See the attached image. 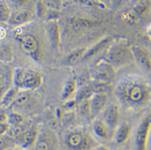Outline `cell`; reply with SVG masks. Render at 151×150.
<instances>
[{
	"instance_id": "6da1fadb",
	"label": "cell",
	"mask_w": 151,
	"mask_h": 150,
	"mask_svg": "<svg viewBox=\"0 0 151 150\" xmlns=\"http://www.w3.org/2000/svg\"><path fill=\"white\" fill-rule=\"evenodd\" d=\"M117 99L125 106L132 109L146 106L151 98V90L146 82L134 77H124L115 89Z\"/></svg>"
},
{
	"instance_id": "7a4b0ae2",
	"label": "cell",
	"mask_w": 151,
	"mask_h": 150,
	"mask_svg": "<svg viewBox=\"0 0 151 150\" xmlns=\"http://www.w3.org/2000/svg\"><path fill=\"white\" fill-rule=\"evenodd\" d=\"M105 58V61L114 68L127 65L134 60L131 47L122 44H114L110 47Z\"/></svg>"
},
{
	"instance_id": "3957f363",
	"label": "cell",
	"mask_w": 151,
	"mask_h": 150,
	"mask_svg": "<svg viewBox=\"0 0 151 150\" xmlns=\"http://www.w3.org/2000/svg\"><path fill=\"white\" fill-rule=\"evenodd\" d=\"M66 143L73 150H89L94 142L91 136L83 131L70 132L66 137Z\"/></svg>"
},
{
	"instance_id": "277c9868",
	"label": "cell",
	"mask_w": 151,
	"mask_h": 150,
	"mask_svg": "<svg viewBox=\"0 0 151 150\" xmlns=\"http://www.w3.org/2000/svg\"><path fill=\"white\" fill-rule=\"evenodd\" d=\"M93 77L96 82L109 85L116 77L115 68L105 60L102 61L94 68Z\"/></svg>"
},
{
	"instance_id": "5b68a950",
	"label": "cell",
	"mask_w": 151,
	"mask_h": 150,
	"mask_svg": "<svg viewBox=\"0 0 151 150\" xmlns=\"http://www.w3.org/2000/svg\"><path fill=\"white\" fill-rule=\"evenodd\" d=\"M15 39L25 54L35 59L39 58V44L35 36L29 34H17Z\"/></svg>"
},
{
	"instance_id": "8992f818",
	"label": "cell",
	"mask_w": 151,
	"mask_h": 150,
	"mask_svg": "<svg viewBox=\"0 0 151 150\" xmlns=\"http://www.w3.org/2000/svg\"><path fill=\"white\" fill-rule=\"evenodd\" d=\"M14 69L8 63L0 61V101L13 85Z\"/></svg>"
},
{
	"instance_id": "52a82bcc",
	"label": "cell",
	"mask_w": 151,
	"mask_h": 150,
	"mask_svg": "<svg viewBox=\"0 0 151 150\" xmlns=\"http://www.w3.org/2000/svg\"><path fill=\"white\" fill-rule=\"evenodd\" d=\"M151 127V116H147L137 128L135 137L137 150H148Z\"/></svg>"
},
{
	"instance_id": "ba28073f",
	"label": "cell",
	"mask_w": 151,
	"mask_h": 150,
	"mask_svg": "<svg viewBox=\"0 0 151 150\" xmlns=\"http://www.w3.org/2000/svg\"><path fill=\"white\" fill-rule=\"evenodd\" d=\"M41 74L33 69H24L19 89L32 90L38 89L42 83Z\"/></svg>"
},
{
	"instance_id": "9c48e42d",
	"label": "cell",
	"mask_w": 151,
	"mask_h": 150,
	"mask_svg": "<svg viewBox=\"0 0 151 150\" xmlns=\"http://www.w3.org/2000/svg\"><path fill=\"white\" fill-rule=\"evenodd\" d=\"M39 134V130L35 126H29L15 140L23 148H30L35 144Z\"/></svg>"
},
{
	"instance_id": "30bf717a",
	"label": "cell",
	"mask_w": 151,
	"mask_h": 150,
	"mask_svg": "<svg viewBox=\"0 0 151 150\" xmlns=\"http://www.w3.org/2000/svg\"><path fill=\"white\" fill-rule=\"evenodd\" d=\"M32 13L26 9L17 10L12 13L10 18L7 24L12 27H19L32 19Z\"/></svg>"
},
{
	"instance_id": "8fae6325",
	"label": "cell",
	"mask_w": 151,
	"mask_h": 150,
	"mask_svg": "<svg viewBox=\"0 0 151 150\" xmlns=\"http://www.w3.org/2000/svg\"><path fill=\"white\" fill-rule=\"evenodd\" d=\"M134 59L145 70L150 71L151 67V56L150 53L143 48L135 45L131 47Z\"/></svg>"
},
{
	"instance_id": "7c38bea8",
	"label": "cell",
	"mask_w": 151,
	"mask_h": 150,
	"mask_svg": "<svg viewBox=\"0 0 151 150\" xmlns=\"http://www.w3.org/2000/svg\"><path fill=\"white\" fill-rule=\"evenodd\" d=\"M109 101L106 93H95L90 102L91 114L97 115L105 108Z\"/></svg>"
},
{
	"instance_id": "4fadbf2b",
	"label": "cell",
	"mask_w": 151,
	"mask_h": 150,
	"mask_svg": "<svg viewBox=\"0 0 151 150\" xmlns=\"http://www.w3.org/2000/svg\"><path fill=\"white\" fill-rule=\"evenodd\" d=\"M104 123L111 129L116 128L119 122L120 113L116 105H112L104 113Z\"/></svg>"
},
{
	"instance_id": "5bb4252c",
	"label": "cell",
	"mask_w": 151,
	"mask_h": 150,
	"mask_svg": "<svg viewBox=\"0 0 151 150\" xmlns=\"http://www.w3.org/2000/svg\"><path fill=\"white\" fill-rule=\"evenodd\" d=\"M112 42V39L110 37H108L101 41L98 42L95 46L91 48L83 55V59L85 60H89L97 55L100 53L104 49L107 48Z\"/></svg>"
},
{
	"instance_id": "9a60e30c",
	"label": "cell",
	"mask_w": 151,
	"mask_h": 150,
	"mask_svg": "<svg viewBox=\"0 0 151 150\" xmlns=\"http://www.w3.org/2000/svg\"><path fill=\"white\" fill-rule=\"evenodd\" d=\"M48 34L53 47L59 49L61 43L60 28L57 23H52L49 28Z\"/></svg>"
},
{
	"instance_id": "2e32d148",
	"label": "cell",
	"mask_w": 151,
	"mask_h": 150,
	"mask_svg": "<svg viewBox=\"0 0 151 150\" xmlns=\"http://www.w3.org/2000/svg\"><path fill=\"white\" fill-rule=\"evenodd\" d=\"M49 133H42L39 134L37 140L35 143V150H53V146L49 138Z\"/></svg>"
},
{
	"instance_id": "e0dca14e",
	"label": "cell",
	"mask_w": 151,
	"mask_h": 150,
	"mask_svg": "<svg viewBox=\"0 0 151 150\" xmlns=\"http://www.w3.org/2000/svg\"><path fill=\"white\" fill-rule=\"evenodd\" d=\"M71 23L73 28L79 31L88 29L96 26L95 21L82 18H73L71 21Z\"/></svg>"
},
{
	"instance_id": "ac0fdd59",
	"label": "cell",
	"mask_w": 151,
	"mask_h": 150,
	"mask_svg": "<svg viewBox=\"0 0 151 150\" xmlns=\"http://www.w3.org/2000/svg\"><path fill=\"white\" fill-rule=\"evenodd\" d=\"M130 126L127 124H123L117 130L116 134V141L118 144H122L127 142L130 135Z\"/></svg>"
},
{
	"instance_id": "d6986e66",
	"label": "cell",
	"mask_w": 151,
	"mask_h": 150,
	"mask_svg": "<svg viewBox=\"0 0 151 150\" xmlns=\"http://www.w3.org/2000/svg\"><path fill=\"white\" fill-rule=\"evenodd\" d=\"M14 58V51L10 45L5 44L0 47V61L9 64Z\"/></svg>"
},
{
	"instance_id": "ffe728a7",
	"label": "cell",
	"mask_w": 151,
	"mask_h": 150,
	"mask_svg": "<svg viewBox=\"0 0 151 150\" xmlns=\"http://www.w3.org/2000/svg\"><path fill=\"white\" fill-rule=\"evenodd\" d=\"M76 90V81L75 79H70L65 83L62 91V98L68 100L71 98Z\"/></svg>"
},
{
	"instance_id": "44dd1931",
	"label": "cell",
	"mask_w": 151,
	"mask_h": 150,
	"mask_svg": "<svg viewBox=\"0 0 151 150\" xmlns=\"http://www.w3.org/2000/svg\"><path fill=\"white\" fill-rule=\"evenodd\" d=\"M18 93L19 89L15 86H13L1 99L0 104L4 108H9L14 102Z\"/></svg>"
},
{
	"instance_id": "7402d4cb",
	"label": "cell",
	"mask_w": 151,
	"mask_h": 150,
	"mask_svg": "<svg viewBox=\"0 0 151 150\" xmlns=\"http://www.w3.org/2000/svg\"><path fill=\"white\" fill-rule=\"evenodd\" d=\"M150 8L149 0H137L134 5L133 11L138 16H142L146 14Z\"/></svg>"
},
{
	"instance_id": "603a6c76",
	"label": "cell",
	"mask_w": 151,
	"mask_h": 150,
	"mask_svg": "<svg viewBox=\"0 0 151 150\" xmlns=\"http://www.w3.org/2000/svg\"><path fill=\"white\" fill-rule=\"evenodd\" d=\"M12 13L10 7L6 1L0 0V23L2 24L7 23L10 18Z\"/></svg>"
},
{
	"instance_id": "cb8c5ba5",
	"label": "cell",
	"mask_w": 151,
	"mask_h": 150,
	"mask_svg": "<svg viewBox=\"0 0 151 150\" xmlns=\"http://www.w3.org/2000/svg\"><path fill=\"white\" fill-rule=\"evenodd\" d=\"M93 129L96 135L101 138H106L109 136L107 125L102 121H97L93 126Z\"/></svg>"
},
{
	"instance_id": "d4e9b609",
	"label": "cell",
	"mask_w": 151,
	"mask_h": 150,
	"mask_svg": "<svg viewBox=\"0 0 151 150\" xmlns=\"http://www.w3.org/2000/svg\"><path fill=\"white\" fill-rule=\"evenodd\" d=\"M30 126L28 124H21L17 126H13V128H10L9 132L7 133V136L10 138L15 140L18 137Z\"/></svg>"
},
{
	"instance_id": "484cf974",
	"label": "cell",
	"mask_w": 151,
	"mask_h": 150,
	"mask_svg": "<svg viewBox=\"0 0 151 150\" xmlns=\"http://www.w3.org/2000/svg\"><path fill=\"white\" fill-rule=\"evenodd\" d=\"M24 121V117L20 113L12 112L7 115V123L10 125L17 126L22 124Z\"/></svg>"
},
{
	"instance_id": "4316f807",
	"label": "cell",
	"mask_w": 151,
	"mask_h": 150,
	"mask_svg": "<svg viewBox=\"0 0 151 150\" xmlns=\"http://www.w3.org/2000/svg\"><path fill=\"white\" fill-rule=\"evenodd\" d=\"M15 141L10 136H0V150L13 149L15 144Z\"/></svg>"
},
{
	"instance_id": "83f0119b",
	"label": "cell",
	"mask_w": 151,
	"mask_h": 150,
	"mask_svg": "<svg viewBox=\"0 0 151 150\" xmlns=\"http://www.w3.org/2000/svg\"><path fill=\"white\" fill-rule=\"evenodd\" d=\"M138 16L133 11H125L121 15V18L128 24L134 25L138 21Z\"/></svg>"
},
{
	"instance_id": "f1b7e54d",
	"label": "cell",
	"mask_w": 151,
	"mask_h": 150,
	"mask_svg": "<svg viewBox=\"0 0 151 150\" xmlns=\"http://www.w3.org/2000/svg\"><path fill=\"white\" fill-rule=\"evenodd\" d=\"M76 2L82 5L91 7H100L104 9L105 6L99 0H75Z\"/></svg>"
},
{
	"instance_id": "f546056e",
	"label": "cell",
	"mask_w": 151,
	"mask_h": 150,
	"mask_svg": "<svg viewBox=\"0 0 151 150\" xmlns=\"http://www.w3.org/2000/svg\"><path fill=\"white\" fill-rule=\"evenodd\" d=\"M86 52V50L84 48L76 50L71 54L70 55V56L68 57V63L70 64H75L76 62H77L78 60H79L83 56V55H84Z\"/></svg>"
},
{
	"instance_id": "4dcf8cb0",
	"label": "cell",
	"mask_w": 151,
	"mask_h": 150,
	"mask_svg": "<svg viewBox=\"0 0 151 150\" xmlns=\"http://www.w3.org/2000/svg\"><path fill=\"white\" fill-rule=\"evenodd\" d=\"M47 14V7L43 1H40L37 4V16L42 18L44 17Z\"/></svg>"
},
{
	"instance_id": "1f68e13d",
	"label": "cell",
	"mask_w": 151,
	"mask_h": 150,
	"mask_svg": "<svg viewBox=\"0 0 151 150\" xmlns=\"http://www.w3.org/2000/svg\"><path fill=\"white\" fill-rule=\"evenodd\" d=\"M81 111L84 115L91 114L90 102L87 100H84V102H83L81 106Z\"/></svg>"
},
{
	"instance_id": "d6a6232c",
	"label": "cell",
	"mask_w": 151,
	"mask_h": 150,
	"mask_svg": "<svg viewBox=\"0 0 151 150\" xmlns=\"http://www.w3.org/2000/svg\"><path fill=\"white\" fill-rule=\"evenodd\" d=\"M10 128V125L7 122L0 123V136H6Z\"/></svg>"
},
{
	"instance_id": "836d02e7",
	"label": "cell",
	"mask_w": 151,
	"mask_h": 150,
	"mask_svg": "<svg viewBox=\"0 0 151 150\" xmlns=\"http://www.w3.org/2000/svg\"><path fill=\"white\" fill-rule=\"evenodd\" d=\"M28 0H6L8 5L14 7H21L27 2Z\"/></svg>"
},
{
	"instance_id": "e575fe53",
	"label": "cell",
	"mask_w": 151,
	"mask_h": 150,
	"mask_svg": "<svg viewBox=\"0 0 151 150\" xmlns=\"http://www.w3.org/2000/svg\"><path fill=\"white\" fill-rule=\"evenodd\" d=\"M7 122V114L5 111L1 110L0 111V123Z\"/></svg>"
},
{
	"instance_id": "d590c367",
	"label": "cell",
	"mask_w": 151,
	"mask_h": 150,
	"mask_svg": "<svg viewBox=\"0 0 151 150\" xmlns=\"http://www.w3.org/2000/svg\"><path fill=\"white\" fill-rule=\"evenodd\" d=\"M7 36V31L5 28L0 26V39H4Z\"/></svg>"
},
{
	"instance_id": "8d00e7d4",
	"label": "cell",
	"mask_w": 151,
	"mask_h": 150,
	"mask_svg": "<svg viewBox=\"0 0 151 150\" xmlns=\"http://www.w3.org/2000/svg\"><path fill=\"white\" fill-rule=\"evenodd\" d=\"M93 150H109L108 149V147H105V146H99V147H97L95 149H94Z\"/></svg>"
},
{
	"instance_id": "74e56055",
	"label": "cell",
	"mask_w": 151,
	"mask_h": 150,
	"mask_svg": "<svg viewBox=\"0 0 151 150\" xmlns=\"http://www.w3.org/2000/svg\"><path fill=\"white\" fill-rule=\"evenodd\" d=\"M99 1L102 2L104 4H109L111 0H99Z\"/></svg>"
},
{
	"instance_id": "f35d334b",
	"label": "cell",
	"mask_w": 151,
	"mask_h": 150,
	"mask_svg": "<svg viewBox=\"0 0 151 150\" xmlns=\"http://www.w3.org/2000/svg\"><path fill=\"white\" fill-rule=\"evenodd\" d=\"M1 24H2V23H0V26H1Z\"/></svg>"
},
{
	"instance_id": "ab89813d",
	"label": "cell",
	"mask_w": 151,
	"mask_h": 150,
	"mask_svg": "<svg viewBox=\"0 0 151 150\" xmlns=\"http://www.w3.org/2000/svg\"><path fill=\"white\" fill-rule=\"evenodd\" d=\"M12 150V149H10V150Z\"/></svg>"
}]
</instances>
